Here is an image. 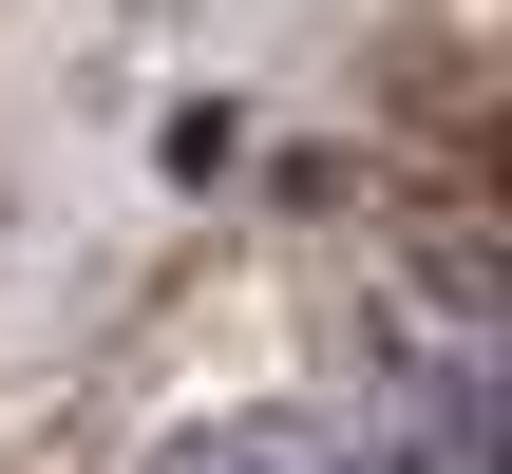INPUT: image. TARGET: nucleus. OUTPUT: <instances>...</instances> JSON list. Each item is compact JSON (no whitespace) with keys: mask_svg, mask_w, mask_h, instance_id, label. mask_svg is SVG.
Masks as SVG:
<instances>
[{"mask_svg":"<svg viewBox=\"0 0 512 474\" xmlns=\"http://www.w3.org/2000/svg\"><path fill=\"white\" fill-rule=\"evenodd\" d=\"M152 474H399V437H380V418H323V399H247V418L171 437Z\"/></svg>","mask_w":512,"mask_h":474,"instance_id":"nucleus-1","label":"nucleus"}]
</instances>
